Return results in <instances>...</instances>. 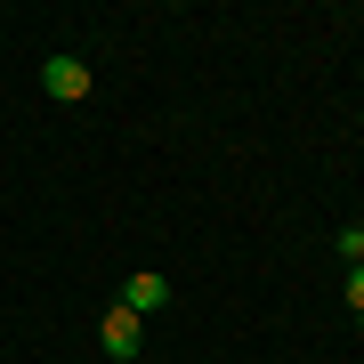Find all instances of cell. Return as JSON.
Returning a JSON list of instances; mask_svg holds the SVG:
<instances>
[{"label":"cell","mask_w":364,"mask_h":364,"mask_svg":"<svg viewBox=\"0 0 364 364\" xmlns=\"http://www.w3.org/2000/svg\"><path fill=\"white\" fill-rule=\"evenodd\" d=\"M41 90H49L57 105H81V97H97V73H90V57H41Z\"/></svg>","instance_id":"cell-1"},{"label":"cell","mask_w":364,"mask_h":364,"mask_svg":"<svg viewBox=\"0 0 364 364\" xmlns=\"http://www.w3.org/2000/svg\"><path fill=\"white\" fill-rule=\"evenodd\" d=\"M97 348L114 356V364H130V356L146 348V324H138L130 308H122V299H114V308H105V324H97Z\"/></svg>","instance_id":"cell-2"},{"label":"cell","mask_w":364,"mask_h":364,"mask_svg":"<svg viewBox=\"0 0 364 364\" xmlns=\"http://www.w3.org/2000/svg\"><path fill=\"white\" fill-rule=\"evenodd\" d=\"M122 308H130L138 324H146V316H162V308H170V275H154V267H138L130 284H122Z\"/></svg>","instance_id":"cell-3"},{"label":"cell","mask_w":364,"mask_h":364,"mask_svg":"<svg viewBox=\"0 0 364 364\" xmlns=\"http://www.w3.org/2000/svg\"><path fill=\"white\" fill-rule=\"evenodd\" d=\"M340 291H348V308L364 316V267H348V275H340Z\"/></svg>","instance_id":"cell-4"}]
</instances>
